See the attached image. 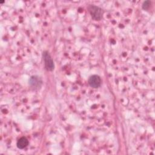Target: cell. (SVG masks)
<instances>
[{
	"label": "cell",
	"instance_id": "5b68a950",
	"mask_svg": "<svg viewBox=\"0 0 155 155\" xmlns=\"http://www.w3.org/2000/svg\"><path fill=\"white\" fill-rule=\"evenodd\" d=\"M28 145V140L25 137H21L18 139L16 143V146L19 149H24Z\"/></svg>",
	"mask_w": 155,
	"mask_h": 155
},
{
	"label": "cell",
	"instance_id": "6da1fadb",
	"mask_svg": "<svg viewBox=\"0 0 155 155\" xmlns=\"http://www.w3.org/2000/svg\"><path fill=\"white\" fill-rule=\"evenodd\" d=\"M88 11L93 20L100 21L102 19L104 14L102 8L94 5H90L88 6Z\"/></svg>",
	"mask_w": 155,
	"mask_h": 155
},
{
	"label": "cell",
	"instance_id": "8992f818",
	"mask_svg": "<svg viewBox=\"0 0 155 155\" xmlns=\"http://www.w3.org/2000/svg\"><path fill=\"white\" fill-rule=\"evenodd\" d=\"M151 2L150 1H144L143 3L142 4V9L143 10H148L151 6Z\"/></svg>",
	"mask_w": 155,
	"mask_h": 155
},
{
	"label": "cell",
	"instance_id": "7a4b0ae2",
	"mask_svg": "<svg viewBox=\"0 0 155 155\" xmlns=\"http://www.w3.org/2000/svg\"><path fill=\"white\" fill-rule=\"evenodd\" d=\"M42 59L45 70L48 71H53L54 68V64L53 58L48 51L44 50L42 52Z\"/></svg>",
	"mask_w": 155,
	"mask_h": 155
},
{
	"label": "cell",
	"instance_id": "3957f363",
	"mask_svg": "<svg viewBox=\"0 0 155 155\" xmlns=\"http://www.w3.org/2000/svg\"><path fill=\"white\" fill-rule=\"evenodd\" d=\"M88 82L91 87L93 88H97L101 85L102 80L99 76L97 74H93L89 77Z\"/></svg>",
	"mask_w": 155,
	"mask_h": 155
},
{
	"label": "cell",
	"instance_id": "277c9868",
	"mask_svg": "<svg viewBox=\"0 0 155 155\" xmlns=\"http://www.w3.org/2000/svg\"><path fill=\"white\" fill-rule=\"evenodd\" d=\"M28 82H29V85L31 88H33L35 90H38L42 86V80L38 76L35 75L30 77L28 81Z\"/></svg>",
	"mask_w": 155,
	"mask_h": 155
},
{
	"label": "cell",
	"instance_id": "52a82bcc",
	"mask_svg": "<svg viewBox=\"0 0 155 155\" xmlns=\"http://www.w3.org/2000/svg\"><path fill=\"white\" fill-rule=\"evenodd\" d=\"M4 2V1H1V2H1V3H3V2Z\"/></svg>",
	"mask_w": 155,
	"mask_h": 155
}]
</instances>
